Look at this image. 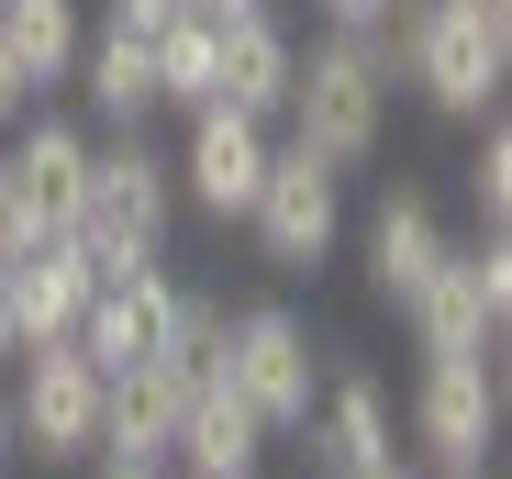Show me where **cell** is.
<instances>
[{
    "instance_id": "cell-4",
    "label": "cell",
    "mask_w": 512,
    "mask_h": 479,
    "mask_svg": "<svg viewBox=\"0 0 512 479\" xmlns=\"http://www.w3.org/2000/svg\"><path fill=\"white\" fill-rule=\"evenodd\" d=\"M245 234H256V257H268L279 279L323 268L334 234H346V168H323L312 145H268V179H256V201H245Z\"/></svg>"
},
{
    "instance_id": "cell-28",
    "label": "cell",
    "mask_w": 512,
    "mask_h": 479,
    "mask_svg": "<svg viewBox=\"0 0 512 479\" xmlns=\"http://www.w3.org/2000/svg\"><path fill=\"white\" fill-rule=\"evenodd\" d=\"M0 479H12V390H0Z\"/></svg>"
},
{
    "instance_id": "cell-22",
    "label": "cell",
    "mask_w": 512,
    "mask_h": 479,
    "mask_svg": "<svg viewBox=\"0 0 512 479\" xmlns=\"http://www.w3.org/2000/svg\"><path fill=\"white\" fill-rule=\"evenodd\" d=\"M34 234H45V212L23 201V179H12V156H0V268H12V257L34 246Z\"/></svg>"
},
{
    "instance_id": "cell-26",
    "label": "cell",
    "mask_w": 512,
    "mask_h": 479,
    "mask_svg": "<svg viewBox=\"0 0 512 479\" xmlns=\"http://www.w3.org/2000/svg\"><path fill=\"white\" fill-rule=\"evenodd\" d=\"M90 479H179L167 457H90Z\"/></svg>"
},
{
    "instance_id": "cell-3",
    "label": "cell",
    "mask_w": 512,
    "mask_h": 479,
    "mask_svg": "<svg viewBox=\"0 0 512 479\" xmlns=\"http://www.w3.org/2000/svg\"><path fill=\"white\" fill-rule=\"evenodd\" d=\"M167 223H179V168H167L145 134L90 145V190H78V212H67V234L90 246V268L112 279V268L167 257Z\"/></svg>"
},
{
    "instance_id": "cell-21",
    "label": "cell",
    "mask_w": 512,
    "mask_h": 479,
    "mask_svg": "<svg viewBox=\"0 0 512 479\" xmlns=\"http://www.w3.org/2000/svg\"><path fill=\"white\" fill-rule=\"evenodd\" d=\"M468 212H479V234H501V212H512V134H501V112H479V145H468Z\"/></svg>"
},
{
    "instance_id": "cell-27",
    "label": "cell",
    "mask_w": 512,
    "mask_h": 479,
    "mask_svg": "<svg viewBox=\"0 0 512 479\" xmlns=\"http://www.w3.org/2000/svg\"><path fill=\"white\" fill-rule=\"evenodd\" d=\"M190 23H245V12H268V0H179Z\"/></svg>"
},
{
    "instance_id": "cell-10",
    "label": "cell",
    "mask_w": 512,
    "mask_h": 479,
    "mask_svg": "<svg viewBox=\"0 0 512 479\" xmlns=\"http://www.w3.org/2000/svg\"><path fill=\"white\" fill-rule=\"evenodd\" d=\"M301 457H312V479H379V468H401V413H390V390L379 379H323L312 390V413H301Z\"/></svg>"
},
{
    "instance_id": "cell-7",
    "label": "cell",
    "mask_w": 512,
    "mask_h": 479,
    "mask_svg": "<svg viewBox=\"0 0 512 479\" xmlns=\"http://www.w3.org/2000/svg\"><path fill=\"white\" fill-rule=\"evenodd\" d=\"M401 312H412L423 357H490L501 324H512V246H501V234H479V246H446L435 279H423Z\"/></svg>"
},
{
    "instance_id": "cell-1",
    "label": "cell",
    "mask_w": 512,
    "mask_h": 479,
    "mask_svg": "<svg viewBox=\"0 0 512 479\" xmlns=\"http://www.w3.org/2000/svg\"><path fill=\"white\" fill-rule=\"evenodd\" d=\"M379 45L446 123H479L501 112V78H512V0H412L379 23Z\"/></svg>"
},
{
    "instance_id": "cell-25",
    "label": "cell",
    "mask_w": 512,
    "mask_h": 479,
    "mask_svg": "<svg viewBox=\"0 0 512 479\" xmlns=\"http://www.w3.org/2000/svg\"><path fill=\"white\" fill-rule=\"evenodd\" d=\"M101 23H123V34H167V23H179V0H112Z\"/></svg>"
},
{
    "instance_id": "cell-18",
    "label": "cell",
    "mask_w": 512,
    "mask_h": 479,
    "mask_svg": "<svg viewBox=\"0 0 512 479\" xmlns=\"http://www.w3.org/2000/svg\"><path fill=\"white\" fill-rule=\"evenodd\" d=\"M78 90H90V112L112 123V134H145V112H156V67H145V34H123V23H90V45H78Z\"/></svg>"
},
{
    "instance_id": "cell-13",
    "label": "cell",
    "mask_w": 512,
    "mask_h": 479,
    "mask_svg": "<svg viewBox=\"0 0 512 479\" xmlns=\"http://www.w3.org/2000/svg\"><path fill=\"white\" fill-rule=\"evenodd\" d=\"M167 468H179V479H256V468H268V424L245 413V390H234V379H201L190 402H179Z\"/></svg>"
},
{
    "instance_id": "cell-31",
    "label": "cell",
    "mask_w": 512,
    "mask_h": 479,
    "mask_svg": "<svg viewBox=\"0 0 512 479\" xmlns=\"http://www.w3.org/2000/svg\"><path fill=\"white\" fill-rule=\"evenodd\" d=\"M457 479H490V468H457Z\"/></svg>"
},
{
    "instance_id": "cell-12",
    "label": "cell",
    "mask_w": 512,
    "mask_h": 479,
    "mask_svg": "<svg viewBox=\"0 0 512 479\" xmlns=\"http://www.w3.org/2000/svg\"><path fill=\"white\" fill-rule=\"evenodd\" d=\"M167 312H179V279H167V257L112 268V279L90 290V312H78V357H90L101 379L134 368V357H156V346H167Z\"/></svg>"
},
{
    "instance_id": "cell-19",
    "label": "cell",
    "mask_w": 512,
    "mask_h": 479,
    "mask_svg": "<svg viewBox=\"0 0 512 479\" xmlns=\"http://www.w3.org/2000/svg\"><path fill=\"white\" fill-rule=\"evenodd\" d=\"M0 45L23 56L34 101H45V90H67L78 45H90V12H78V0H0Z\"/></svg>"
},
{
    "instance_id": "cell-30",
    "label": "cell",
    "mask_w": 512,
    "mask_h": 479,
    "mask_svg": "<svg viewBox=\"0 0 512 479\" xmlns=\"http://www.w3.org/2000/svg\"><path fill=\"white\" fill-rule=\"evenodd\" d=\"M379 479H423V468H379Z\"/></svg>"
},
{
    "instance_id": "cell-2",
    "label": "cell",
    "mask_w": 512,
    "mask_h": 479,
    "mask_svg": "<svg viewBox=\"0 0 512 479\" xmlns=\"http://www.w3.org/2000/svg\"><path fill=\"white\" fill-rule=\"evenodd\" d=\"M390 90H401V67H390V45L379 34H323V45H301V67H290V145H312L323 168H368L379 156V134H390Z\"/></svg>"
},
{
    "instance_id": "cell-8",
    "label": "cell",
    "mask_w": 512,
    "mask_h": 479,
    "mask_svg": "<svg viewBox=\"0 0 512 479\" xmlns=\"http://www.w3.org/2000/svg\"><path fill=\"white\" fill-rule=\"evenodd\" d=\"M490 446H501V368L490 357H423V379H412V457H423V479L490 468Z\"/></svg>"
},
{
    "instance_id": "cell-5",
    "label": "cell",
    "mask_w": 512,
    "mask_h": 479,
    "mask_svg": "<svg viewBox=\"0 0 512 479\" xmlns=\"http://www.w3.org/2000/svg\"><path fill=\"white\" fill-rule=\"evenodd\" d=\"M12 457H34V468H90V457H101V368L78 357V335L23 346V390H12Z\"/></svg>"
},
{
    "instance_id": "cell-6",
    "label": "cell",
    "mask_w": 512,
    "mask_h": 479,
    "mask_svg": "<svg viewBox=\"0 0 512 479\" xmlns=\"http://www.w3.org/2000/svg\"><path fill=\"white\" fill-rule=\"evenodd\" d=\"M223 379L245 390V413L268 435H301L312 390H323V357H312V324L290 301H256V312H223Z\"/></svg>"
},
{
    "instance_id": "cell-20",
    "label": "cell",
    "mask_w": 512,
    "mask_h": 479,
    "mask_svg": "<svg viewBox=\"0 0 512 479\" xmlns=\"http://www.w3.org/2000/svg\"><path fill=\"white\" fill-rule=\"evenodd\" d=\"M145 67H156V112H201L212 101V23H167V34H145Z\"/></svg>"
},
{
    "instance_id": "cell-11",
    "label": "cell",
    "mask_w": 512,
    "mask_h": 479,
    "mask_svg": "<svg viewBox=\"0 0 512 479\" xmlns=\"http://www.w3.org/2000/svg\"><path fill=\"white\" fill-rule=\"evenodd\" d=\"M12 279V357L23 346H56V335H78V312H90V290H101V268H90V246H78L67 223H45L34 246L0 268Z\"/></svg>"
},
{
    "instance_id": "cell-24",
    "label": "cell",
    "mask_w": 512,
    "mask_h": 479,
    "mask_svg": "<svg viewBox=\"0 0 512 479\" xmlns=\"http://www.w3.org/2000/svg\"><path fill=\"white\" fill-rule=\"evenodd\" d=\"M390 12H401V0H323V23H334V34H379Z\"/></svg>"
},
{
    "instance_id": "cell-29",
    "label": "cell",
    "mask_w": 512,
    "mask_h": 479,
    "mask_svg": "<svg viewBox=\"0 0 512 479\" xmlns=\"http://www.w3.org/2000/svg\"><path fill=\"white\" fill-rule=\"evenodd\" d=\"M0 357H12V279H0Z\"/></svg>"
},
{
    "instance_id": "cell-9",
    "label": "cell",
    "mask_w": 512,
    "mask_h": 479,
    "mask_svg": "<svg viewBox=\"0 0 512 479\" xmlns=\"http://www.w3.org/2000/svg\"><path fill=\"white\" fill-rule=\"evenodd\" d=\"M167 168H179V201H190V212L245 223L256 179H268V123L234 112V101H201V112H190V145L167 156Z\"/></svg>"
},
{
    "instance_id": "cell-17",
    "label": "cell",
    "mask_w": 512,
    "mask_h": 479,
    "mask_svg": "<svg viewBox=\"0 0 512 479\" xmlns=\"http://www.w3.org/2000/svg\"><path fill=\"white\" fill-rule=\"evenodd\" d=\"M179 402H190V379L167 368V357H134L101 379V457H167V435H179Z\"/></svg>"
},
{
    "instance_id": "cell-15",
    "label": "cell",
    "mask_w": 512,
    "mask_h": 479,
    "mask_svg": "<svg viewBox=\"0 0 512 479\" xmlns=\"http://www.w3.org/2000/svg\"><path fill=\"white\" fill-rule=\"evenodd\" d=\"M90 145H101L90 123H67V112H23L0 156H12L23 201H34L45 223H67V212H78V190H90Z\"/></svg>"
},
{
    "instance_id": "cell-14",
    "label": "cell",
    "mask_w": 512,
    "mask_h": 479,
    "mask_svg": "<svg viewBox=\"0 0 512 479\" xmlns=\"http://www.w3.org/2000/svg\"><path fill=\"white\" fill-rule=\"evenodd\" d=\"M290 67H301V45H290V23H279V12L212 23V101H234V112H256V123H279Z\"/></svg>"
},
{
    "instance_id": "cell-16",
    "label": "cell",
    "mask_w": 512,
    "mask_h": 479,
    "mask_svg": "<svg viewBox=\"0 0 512 479\" xmlns=\"http://www.w3.org/2000/svg\"><path fill=\"white\" fill-rule=\"evenodd\" d=\"M435 257H446V212L423 190H379V212H368V290L401 312L423 279H435Z\"/></svg>"
},
{
    "instance_id": "cell-23",
    "label": "cell",
    "mask_w": 512,
    "mask_h": 479,
    "mask_svg": "<svg viewBox=\"0 0 512 479\" xmlns=\"http://www.w3.org/2000/svg\"><path fill=\"white\" fill-rule=\"evenodd\" d=\"M23 112H34V78H23V56H12V45H0V134H12Z\"/></svg>"
}]
</instances>
